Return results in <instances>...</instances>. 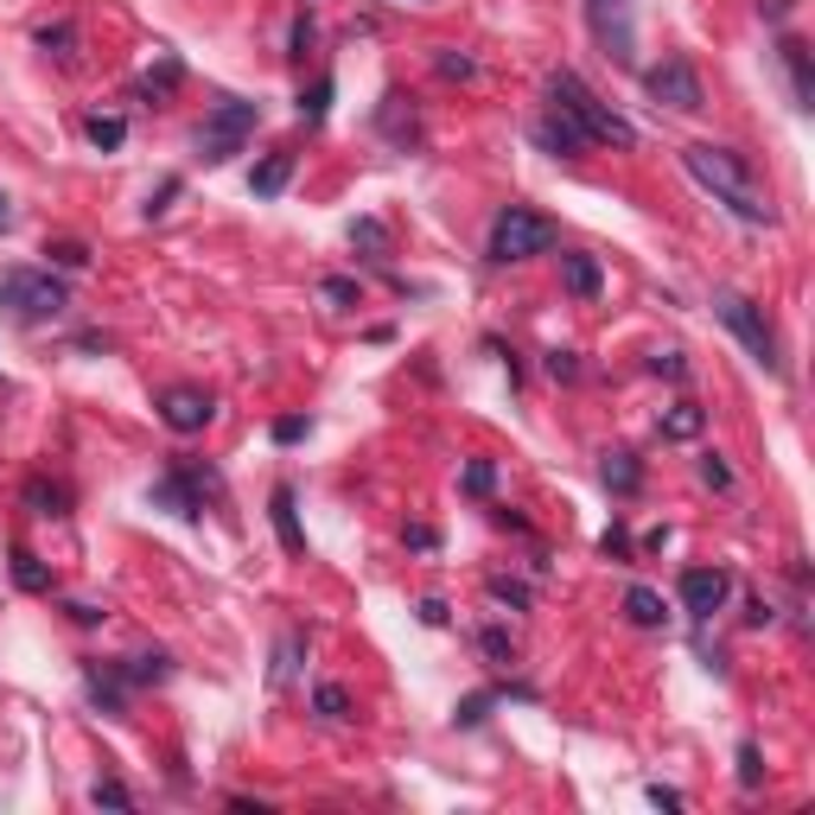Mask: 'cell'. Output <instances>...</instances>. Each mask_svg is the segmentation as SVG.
<instances>
[{"label":"cell","instance_id":"1","mask_svg":"<svg viewBox=\"0 0 815 815\" xmlns=\"http://www.w3.org/2000/svg\"><path fill=\"white\" fill-rule=\"evenodd\" d=\"M682 166L701 185L713 192V204H726L739 224H777V210H771V198L759 192V173H752V159L733 147H713V141H694V147L682 153Z\"/></svg>","mask_w":815,"mask_h":815},{"label":"cell","instance_id":"2","mask_svg":"<svg viewBox=\"0 0 815 815\" xmlns=\"http://www.w3.org/2000/svg\"><path fill=\"white\" fill-rule=\"evenodd\" d=\"M548 102H560V109L580 122L586 141H606V147H637V127L625 122L618 109H606V102L592 96L574 71H555V76H548Z\"/></svg>","mask_w":815,"mask_h":815},{"label":"cell","instance_id":"3","mask_svg":"<svg viewBox=\"0 0 815 815\" xmlns=\"http://www.w3.org/2000/svg\"><path fill=\"white\" fill-rule=\"evenodd\" d=\"M0 312L13 326H45V319L64 312V280L51 268H7L0 275Z\"/></svg>","mask_w":815,"mask_h":815},{"label":"cell","instance_id":"4","mask_svg":"<svg viewBox=\"0 0 815 815\" xmlns=\"http://www.w3.org/2000/svg\"><path fill=\"white\" fill-rule=\"evenodd\" d=\"M713 312H720V326H726L739 344L752 351V363H759V370L784 376V351H777V331H771V319H764L759 300H745V293H733V287H720V293H713Z\"/></svg>","mask_w":815,"mask_h":815},{"label":"cell","instance_id":"5","mask_svg":"<svg viewBox=\"0 0 815 815\" xmlns=\"http://www.w3.org/2000/svg\"><path fill=\"white\" fill-rule=\"evenodd\" d=\"M548 249H555V224H548L541 210H523V204H509V210H497V224H491L484 261L509 268V261H529V255H548Z\"/></svg>","mask_w":815,"mask_h":815},{"label":"cell","instance_id":"6","mask_svg":"<svg viewBox=\"0 0 815 815\" xmlns=\"http://www.w3.org/2000/svg\"><path fill=\"white\" fill-rule=\"evenodd\" d=\"M255 134V102H243V96H224L210 115H204V127H198V153L210 159V166H224V159H236L243 153V141Z\"/></svg>","mask_w":815,"mask_h":815},{"label":"cell","instance_id":"7","mask_svg":"<svg viewBox=\"0 0 815 815\" xmlns=\"http://www.w3.org/2000/svg\"><path fill=\"white\" fill-rule=\"evenodd\" d=\"M643 90H650V102L657 109H675V115H694L701 109V76H694V64L688 58H662V64H650L643 71Z\"/></svg>","mask_w":815,"mask_h":815},{"label":"cell","instance_id":"8","mask_svg":"<svg viewBox=\"0 0 815 815\" xmlns=\"http://www.w3.org/2000/svg\"><path fill=\"white\" fill-rule=\"evenodd\" d=\"M726 599H733V574H726V567H688V574H682L688 618H713Z\"/></svg>","mask_w":815,"mask_h":815},{"label":"cell","instance_id":"9","mask_svg":"<svg viewBox=\"0 0 815 815\" xmlns=\"http://www.w3.org/2000/svg\"><path fill=\"white\" fill-rule=\"evenodd\" d=\"M210 414H217V402H210L204 389H166V395H159V421L173 433H204Z\"/></svg>","mask_w":815,"mask_h":815},{"label":"cell","instance_id":"10","mask_svg":"<svg viewBox=\"0 0 815 815\" xmlns=\"http://www.w3.org/2000/svg\"><path fill=\"white\" fill-rule=\"evenodd\" d=\"M535 147H541V153H560V159H567V153L592 147V141L580 134V122H574V115L560 109V102H548V109L535 115Z\"/></svg>","mask_w":815,"mask_h":815},{"label":"cell","instance_id":"11","mask_svg":"<svg viewBox=\"0 0 815 815\" xmlns=\"http://www.w3.org/2000/svg\"><path fill=\"white\" fill-rule=\"evenodd\" d=\"M777 58H784V76H790V102L809 115V109H815V51L803 45V39H784Z\"/></svg>","mask_w":815,"mask_h":815},{"label":"cell","instance_id":"12","mask_svg":"<svg viewBox=\"0 0 815 815\" xmlns=\"http://www.w3.org/2000/svg\"><path fill=\"white\" fill-rule=\"evenodd\" d=\"M586 13H592V32L611 45V58L631 64V20H625V0H586Z\"/></svg>","mask_w":815,"mask_h":815},{"label":"cell","instance_id":"13","mask_svg":"<svg viewBox=\"0 0 815 815\" xmlns=\"http://www.w3.org/2000/svg\"><path fill=\"white\" fill-rule=\"evenodd\" d=\"M268 509H275V535H280V548H287V555H306V529H300V516H293V491H287V484H275Z\"/></svg>","mask_w":815,"mask_h":815},{"label":"cell","instance_id":"14","mask_svg":"<svg viewBox=\"0 0 815 815\" xmlns=\"http://www.w3.org/2000/svg\"><path fill=\"white\" fill-rule=\"evenodd\" d=\"M560 280H567L574 300H599V287H606V275H599L592 255H567V261H560Z\"/></svg>","mask_w":815,"mask_h":815},{"label":"cell","instance_id":"15","mask_svg":"<svg viewBox=\"0 0 815 815\" xmlns=\"http://www.w3.org/2000/svg\"><path fill=\"white\" fill-rule=\"evenodd\" d=\"M287 178H293V153H268V159H261V166L249 173V192H261V198H275L280 185H287Z\"/></svg>","mask_w":815,"mask_h":815},{"label":"cell","instance_id":"16","mask_svg":"<svg viewBox=\"0 0 815 815\" xmlns=\"http://www.w3.org/2000/svg\"><path fill=\"white\" fill-rule=\"evenodd\" d=\"M599 478H606L611 491H618V497H631L637 484H643V472H637V458H631V453H606V458H599Z\"/></svg>","mask_w":815,"mask_h":815},{"label":"cell","instance_id":"17","mask_svg":"<svg viewBox=\"0 0 815 815\" xmlns=\"http://www.w3.org/2000/svg\"><path fill=\"white\" fill-rule=\"evenodd\" d=\"M625 611H631V625H643V631H657L662 618H669V611H662V592H650V586H631V592H625Z\"/></svg>","mask_w":815,"mask_h":815},{"label":"cell","instance_id":"18","mask_svg":"<svg viewBox=\"0 0 815 815\" xmlns=\"http://www.w3.org/2000/svg\"><path fill=\"white\" fill-rule=\"evenodd\" d=\"M25 504H32V516H64V504H71V491H64V484H45V478H32V484H25Z\"/></svg>","mask_w":815,"mask_h":815},{"label":"cell","instance_id":"19","mask_svg":"<svg viewBox=\"0 0 815 815\" xmlns=\"http://www.w3.org/2000/svg\"><path fill=\"white\" fill-rule=\"evenodd\" d=\"M701 421H708V414H701L694 402H675L669 414H662V440H694V433H701Z\"/></svg>","mask_w":815,"mask_h":815},{"label":"cell","instance_id":"20","mask_svg":"<svg viewBox=\"0 0 815 815\" xmlns=\"http://www.w3.org/2000/svg\"><path fill=\"white\" fill-rule=\"evenodd\" d=\"M122 675H127V688H147V682H166V675H173V662L159 657V650H153V657H127Z\"/></svg>","mask_w":815,"mask_h":815},{"label":"cell","instance_id":"21","mask_svg":"<svg viewBox=\"0 0 815 815\" xmlns=\"http://www.w3.org/2000/svg\"><path fill=\"white\" fill-rule=\"evenodd\" d=\"M13 580L25 586V592H51V567L39 555H25V548H13Z\"/></svg>","mask_w":815,"mask_h":815},{"label":"cell","instance_id":"22","mask_svg":"<svg viewBox=\"0 0 815 815\" xmlns=\"http://www.w3.org/2000/svg\"><path fill=\"white\" fill-rule=\"evenodd\" d=\"M83 134H90V147L115 153L127 141V122H122V115H90V127H83Z\"/></svg>","mask_w":815,"mask_h":815},{"label":"cell","instance_id":"23","mask_svg":"<svg viewBox=\"0 0 815 815\" xmlns=\"http://www.w3.org/2000/svg\"><path fill=\"white\" fill-rule=\"evenodd\" d=\"M312 708H319V720H344V713H351V694L338 682H319L312 688Z\"/></svg>","mask_w":815,"mask_h":815},{"label":"cell","instance_id":"24","mask_svg":"<svg viewBox=\"0 0 815 815\" xmlns=\"http://www.w3.org/2000/svg\"><path fill=\"white\" fill-rule=\"evenodd\" d=\"M90 803H96V809H134V790H127L122 777H96Z\"/></svg>","mask_w":815,"mask_h":815},{"label":"cell","instance_id":"25","mask_svg":"<svg viewBox=\"0 0 815 815\" xmlns=\"http://www.w3.org/2000/svg\"><path fill=\"white\" fill-rule=\"evenodd\" d=\"M497 701H504V688H484V694H465L453 720H458V726H478V720H484L491 708H497Z\"/></svg>","mask_w":815,"mask_h":815},{"label":"cell","instance_id":"26","mask_svg":"<svg viewBox=\"0 0 815 815\" xmlns=\"http://www.w3.org/2000/svg\"><path fill=\"white\" fill-rule=\"evenodd\" d=\"M351 243H357V249H370V255H389V229H382L376 217H357V224H351Z\"/></svg>","mask_w":815,"mask_h":815},{"label":"cell","instance_id":"27","mask_svg":"<svg viewBox=\"0 0 815 815\" xmlns=\"http://www.w3.org/2000/svg\"><path fill=\"white\" fill-rule=\"evenodd\" d=\"M382 127H389V134H395V141H414V134H421V127H414V115H407L402 122V96H382Z\"/></svg>","mask_w":815,"mask_h":815},{"label":"cell","instance_id":"28","mask_svg":"<svg viewBox=\"0 0 815 815\" xmlns=\"http://www.w3.org/2000/svg\"><path fill=\"white\" fill-rule=\"evenodd\" d=\"M764 784V764H759V745H739V790H759Z\"/></svg>","mask_w":815,"mask_h":815},{"label":"cell","instance_id":"29","mask_svg":"<svg viewBox=\"0 0 815 815\" xmlns=\"http://www.w3.org/2000/svg\"><path fill=\"white\" fill-rule=\"evenodd\" d=\"M326 102H331V76H319V83H312V96H300V115H306V122H326Z\"/></svg>","mask_w":815,"mask_h":815},{"label":"cell","instance_id":"30","mask_svg":"<svg viewBox=\"0 0 815 815\" xmlns=\"http://www.w3.org/2000/svg\"><path fill=\"white\" fill-rule=\"evenodd\" d=\"M39 45H45V51H58V58H71L76 32H71V25H39Z\"/></svg>","mask_w":815,"mask_h":815},{"label":"cell","instance_id":"31","mask_svg":"<svg viewBox=\"0 0 815 815\" xmlns=\"http://www.w3.org/2000/svg\"><path fill=\"white\" fill-rule=\"evenodd\" d=\"M491 484H497V472H491V458H472V465H465V491H472V497H484Z\"/></svg>","mask_w":815,"mask_h":815},{"label":"cell","instance_id":"32","mask_svg":"<svg viewBox=\"0 0 815 815\" xmlns=\"http://www.w3.org/2000/svg\"><path fill=\"white\" fill-rule=\"evenodd\" d=\"M650 370H657V376H669V382H682V376H688L682 351H657V357H650Z\"/></svg>","mask_w":815,"mask_h":815},{"label":"cell","instance_id":"33","mask_svg":"<svg viewBox=\"0 0 815 815\" xmlns=\"http://www.w3.org/2000/svg\"><path fill=\"white\" fill-rule=\"evenodd\" d=\"M45 255H51V261H64V268H83V261H90L83 243H45Z\"/></svg>","mask_w":815,"mask_h":815},{"label":"cell","instance_id":"34","mask_svg":"<svg viewBox=\"0 0 815 815\" xmlns=\"http://www.w3.org/2000/svg\"><path fill=\"white\" fill-rule=\"evenodd\" d=\"M178 83V58H166V64H159V76H147V83H141V90H147V96H166V90H173Z\"/></svg>","mask_w":815,"mask_h":815},{"label":"cell","instance_id":"35","mask_svg":"<svg viewBox=\"0 0 815 815\" xmlns=\"http://www.w3.org/2000/svg\"><path fill=\"white\" fill-rule=\"evenodd\" d=\"M306 427H312V421L287 414V421H275V440H280V446H293V440H306Z\"/></svg>","mask_w":815,"mask_h":815},{"label":"cell","instance_id":"36","mask_svg":"<svg viewBox=\"0 0 815 815\" xmlns=\"http://www.w3.org/2000/svg\"><path fill=\"white\" fill-rule=\"evenodd\" d=\"M701 478H708L713 491H726V484H733V472L720 465V453H708V458H701Z\"/></svg>","mask_w":815,"mask_h":815},{"label":"cell","instance_id":"37","mask_svg":"<svg viewBox=\"0 0 815 815\" xmlns=\"http://www.w3.org/2000/svg\"><path fill=\"white\" fill-rule=\"evenodd\" d=\"M293 657H300V631L287 637V643H280V662H275V682H287V675H293Z\"/></svg>","mask_w":815,"mask_h":815},{"label":"cell","instance_id":"38","mask_svg":"<svg viewBox=\"0 0 815 815\" xmlns=\"http://www.w3.org/2000/svg\"><path fill=\"white\" fill-rule=\"evenodd\" d=\"M440 76H472V58L465 51H440Z\"/></svg>","mask_w":815,"mask_h":815},{"label":"cell","instance_id":"39","mask_svg":"<svg viewBox=\"0 0 815 815\" xmlns=\"http://www.w3.org/2000/svg\"><path fill=\"white\" fill-rule=\"evenodd\" d=\"M548 376H560V382H574V376H580V363H574V351H555V357H548Z\"/></svg>","mask_w":815,"mask_h":815},{"label":"cell","instance_id":"40","mask_svg":"<svg viewBox=\"0 0 815 815\" xmlns=\"http://www.w3.org/2000/svg\"><path fill=\"white\" fill-rule=\"evenodd\" d=\"M491 599H509V606H529V592L516 580H491Z\"/></svg>","mask_w":815,"mask_h":815},{"label":"cell","instance_id":"41","mask_svg":"<svg viewBox=\"0 0 815 815\" xmlns=\"http://www.w3.org/2000/svg\"><path fill=\"white\" fill-rule=\"evenodd\" d=\"M178 198V178H166V185H159V198H147V217H166V204Z\"/></svg>","mask_w":815,"mask_h":815},{"label":"cell","instance_id":"42","mask_svg":"<svg viewBox=\"0 0 815 815\" xmlns=\"http://www.w3.org/2000/svg\"><path fill=\"white\" fill-rule=\"evenodd\" d=\"M484 650H491L497 662H509V637L504 631H484Z\"/></svg>","mask_w":815,"mask_h":815},{"label":"cell","instance_id":"43","mask_svg":"<svg viewBox=\"0 0 815 815\" xmlns=\"http://www.w3.org/2000/svg\"><path fill=\"white\" fill-rule=\"evenodd\" d=\"M433 541H440V535H433L427 523H414V529H407V548H433Z\"/></svg>","mask_w":815,"mask_h":815},{"label":"cell","instance_id":"44","mask_svg":"<svg viewBox=\"0 0 815 815\" xmlns=\"http://www.w3.org/2000/svg\"><path fill=\"white\" fill-rule=\"evenodd\" d=\"M0 224H7V192H0Z\"/></svg>","mask_w":815,"mask_h":815}]
</instances>
